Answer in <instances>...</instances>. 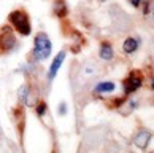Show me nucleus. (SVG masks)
I'll return each instance as SVG.
<instances>
[{
    "mask_svg": "<svg viewBox=\"0 0 154 153\" xmlns=\"http://www.w3.org/2000/svg\"><path fill=\"white\" fill-rule=\"evenodd\" d=\"M51 49H53V45H51V40L48 38V35L45 32L37 33L35 42H33V51L32 56L35 61H45L46 58H49Z\"/></svg>",
    "mask_w": 154,
    "mask_h": 153,
    "instance_id": "nucleus-1",
    "label": "nucleus"
},
{
    "mask_svg": "<svg viewBox=\"0 0 154 153\" xmlns=\"http://www.w3.org/2000/svg\"><path fill=\"white\" fill-rule=\"evenodd\" d=\"M8 21L11 27H14L21 35H30L32 32V26H30V19L27 13H24L22 10H16V11H11L10 16H8Z\"/></svg>",
    "mask_w": 154,
    "mask_h": 153,
    "instance_id": "nucleus-2",
    "label": "nucleus"
},
{
    "mask_svg": "<svg viewBox=\"0 0 154 153\" xmlns=\"http://www.w3.org/2000/svg\"><path fill=\"white\" fill-rule=\"evenodd\" d=\"M16 37L11 26H3L0 29V53H8L14 48Z\"/></svg>",
    "mask_w": 154,
    "mask_h": 153,
    "instance_id": "nucleus-3",
    "label": "nucleus"
},
{
    "mask_svg": "<svg viewBox=\"0 0 154 153\" xmlns=\"http://www.w3.org/2000/svg\"><path fill=\"white\" fill-rule=\"evenodd\" d=\"M141 83H143V73L140 70H132L127 75V78L124 80L122 86H124V93L125 94H132L135 93L137 89L141 86Z\"/></svg>",
    "mask_w": 154,
    "mask_h": 153,
    "instance_id": "nucleus-4",
    "label": "nucleus"
},
{
    "mask_svg": "<svg viewBox=\"0 0 154 153\" xmlns=\"http://www.w3.org/2000/svg\"><path fill=\"white\" fill-rule=\"evenodd\" d=\"M65 56H67L65 49H62V51H59V53H57V56L54 58L53 64H51L49 70H48V80H49V81H53V80H54V77L57 75V72H59V69H60V65L64 64V61H65Z\"/></svg>",
    "mask_w": 154,
    "mask_h": 153,
    "instance_id": "nucleus-5",
    "label": "nucleus"
},
{
    "mask_svg": "<svg viewBox=\"0 0 154 153\" xmlns=\"http://www.w3.org/2000/svg\"><path fill=\"white\" fill-rule=\"evenodd\" d=\"M149 140H151V132L146 131V129H141V131L135 135L134 144H135V147H138V148L145 150L146 147L149 145Z\"/></svg>",
    "mask_w": 154,
    "mask_h": 153,
    "instance_id": "nucleus-6",
    "label": "nucleus"
},
{
    "mask_svg": "<svg viewBox=\"0 0 154 153\" xmlns=\"http://www.w3.org/2000/svg\"><path fill=\"white\" fill-rule=\"evenodd\" d=\"M138 46H140V40L137 37H129V38H125L124 43H122V49H124L125 54L135 53V51L138 49Z\"/></svg>",
    "mask_w": 154,
    "mask_h": 153,
    "instance_id": "nucleus-7",
    "label": "nucleus"
},
{
    "mask_svg": "<svg viewBox=\"0 0 154 153\" xmlns=\"http://www.w3.org/2000/svg\"><path fill=\"white\" fill-rule=\"evenodd\" d=\"M116 89V84L113 81H100L95 84L94 88V93L97 94H108V93H113Z\"/></svg>",
    "mask_w": 154,
    "mask_h": 153,
    "instance_id": "nucleus-8",
    "label": "nucleus"
},
{
    "mask_svg": "<svg viewBox=\"0 0 154 153\" xmlns=\"http://www.w3.org/2000/svg\"><path fill=\"white\" fill-rule=\"evenodd\" d=\"M99 56L103 61H111L113 59V56H115V53H113V46L108 42H103L100 45V53H99Z\"/></svg>",
    "mask_w": 154,
    "mask_h": 153,
    "instance_id": "nucleus-9",
    "label": "nucleus"
},
{
    "mask_svg": "<svg viewBox=\"0 0 154 153\" xmlns=\"http://www.w3.org/2000/svg\"><path fill=\"white\" fill-rule=\"evenodd\" d=\"M53 10H54V13L56 16H59V18H64V16H67V3H65V0H56L54 5H53Z\"/></svg>",
    "mask_w": 154,
    "mask_h": 153,
    "instance_id": "nucleus-10",
    "label": "nucleus"
},
{
    "mask_svg": "<svg viewBox=\"0 0 154 153\" xmlns=\"http://www.w3.org/2000/svg\"><path fill=\"white\" fill-rule=\"evenodd\" d=\"M19 100L22 102V104H29L30 105V100H29V86H21L19 89Z\"/></svg>",
    "mask_w": 154,
    "mask_h": 153,
    "instance_id": "nucleus-11",
    "label": "nucleus"
},
{
    "mask_svg": "<svg viewBox=\"0 0 154 153\" xmlns=\"http://www.w3.org/2000/svg\"><path fill=\"white\" fill-rule=\"evenodd\" d=\"M45 112H46V104H45V102H40V104L37 105V115L43 116Z\"/></svg>",
    "mask_w": 154,
    "mask_h": 153,
    "instance_id": "nucleus-12",
    "label": "nucleus"
},
{
    "mask_svg": "<svg viewBox=\"0 0 154 153\" xmlns=\"http://www.w3.org/2000/svg\"><path fill=\"white\" fill-rule=\"evenodd\" d=\"M65 113H67V105H65V102H62L59 105V115H65Z\"/></svg>",
    "mask_w": 154,
    "mask_h": 153,
    "instance_id": "nucleus-13",
    "label": "nucleus"
},
{
    "mask_svg": "<svg viewBox=\"0 0 154 153\" xmlns=\"http://www.w3.org/2000/svg\"><path fill=\"white\" fill-rule=\"evenodd\" d=\"M143 13H145V14H148V13H149V2H148V0L145 2V7H143Z\"/></svg>",
    "mask_w": 154,
    "mask_h": 153,
    "instance_id": "nucleus-14",
    "label": "nucleus"
},
{
    "mask_svg": "<svg viewBox=\"0 0 154 153\" xmlns=\"http://www.w3.org/2000/svg\"><path fill=\"white\" fill-rule=\"evenodd\" d=\"M130 3H132V7L138 8V7H140V3H141V0H130Z\"/></svg>",
    "mask_w": 154,
    "mask_h": 153,
    "instance_id": "nucleus-15",
    "label": "nucleus"
},
{
    "mask_svg": "<svg viewBox=\"0 0 154 153\" xmlns=\"http://www.w3.org/2000/svg\"><path fill=\"white\" fill-rule=\"evenodd\" d=\"M151 89H154V78H152V81H151Z\"/></svg>",
    "mask_w": 154,
    "mask_h": 153,
    "instance_id": "nucleus-16",
    "label": "nucleus"
}]
</instances>
